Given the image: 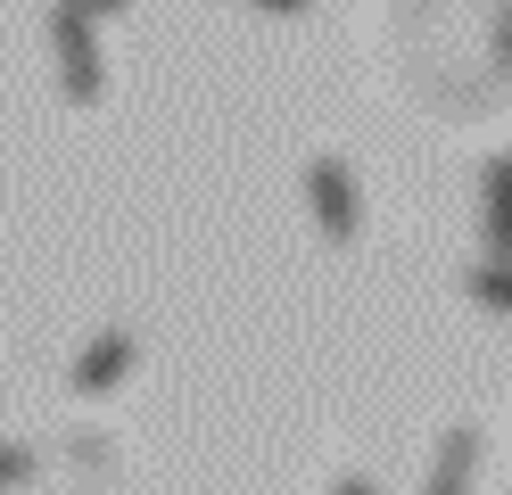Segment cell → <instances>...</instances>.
<instances>
[{
	"mask_svg": "<svg viewBox=\"0 0 512 495\" xmlns=\"http://www.w3.org/2000/svg\"><path fill=\"white\" fill-rule=\"evenodd\" d=\"M58 58H67V91H75V99L100 91V50H91L83 9H58Z\"/></svg>",
	"mask_w": 512,
	"mask_h": 495,
	"instance_id": "cell-1",
	"label": "cell"
},
{
	"mask_svg": "<svg viewBox=\"0 0 512 495\" xmlns=\"http://www.w3.org/2000/svg\"><path fill=\"white\" fill-rule=\"evenodd\" d=\"M314 215H323L331 240H347V231H356V190H347L339 165H314Z\"/></svg>",
	"mask_w": 512,
	"mask_h": 495,
	"instance_id": "cell-2",
	"label": "cell"
},
{
	"mask_svg": "<svg viewBox=\"0 0 512 495\" xmlns=\"http://www.w3.org/2000/svg\"><path fill=\"white\" fill-rule=\"evenodd\" d=\"M265 9H306V0H265Z\"/></svg>",
	"mask_w": 512,
	"mask_h": 495,
	"instance_id": "cell-3",
	"label": "cell"
}]
</instances>
